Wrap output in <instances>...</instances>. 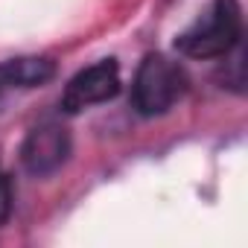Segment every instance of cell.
I'll list each match as a JSON object with an SVG mask.
<instances>
[{"instance_id": "obj_1", "label": "cell", "mask_w": 248, "mask_h": 248, "mask_svg": "<svg viewBox=\"0 0 248 248\" xmlns=\"http://www.w3.org/2000/svg\"><path fill=\"white\" fill-rule=\"evenodd\" d=\"M242 38V9L236 0H210V6L175 38L187 59H222Z\"/></svg>"}, {"instance_id": "obj_2", "label": "cell", "mask_w": 248, "mask_h": 248, "mask_svg": "<svg viewBox=\"0 0 248 248\" xmlns=\"http://www.w3.org/2000/svg\"><path fill=\"white\" fill-rule=\"evenodd\" d=\"M187 91V73L184 67L161 53H152L140 62L135 82H132V105L143 117H161L167 114Z\"/></svg>"}, {"instance_id": "obj_3", "label": "cell", "mask_w": 248, "mask_h": 248, "mask_svg": "<svg viewBox=\"0 0 248 248\" xmlns=\"http://www.w3.org/2000/svg\"><path fill=\"white\" fill-rule=\"evenodd\" d=\"M70 132L56 120H44L35 129H30L24 146H21V164L30 175L44 178L62 170L70 158Z\"/></svg>"}, {"instance_id": "obj_4", "label": "cell", "mask_w": 248, "mask_h": 248, "mask_svg": "<svg viewBox=\"0 0 248 248\" xmlns=\"http://www.w3.org/2000/svg\"><path fill=\"white\" fill-rule=\"evenodd\" d=\"M120 93V67L114 59H102L85 70H79L64 93H62V111L64 114H79L91 105H99V102H108Z\"/></svg>"}, {"instance_id": "obj_5", "label": "cell", "mask_w": 248, "mask_h": 248, "mask_svg": "<svg viewBox=\"0 0 248 248\" xmlns=\"http://www.w3.org/2000/svg\"><path fill=\"white\" fill-rule=\"evenodd\" d=\"M53 76H56V64L50 59L21 56V59L0 62V108H3V102H6L9 93L30 91V88H41Z\"/></svg>"}, {"instance_id": "obj_6", "label": "cell", "mask_w": 248, "mask_h": 248, "mask_svg": "<svg viewBox=\"0 0 248 248\" xmlns=\"http://www.w3.org/2000/svg\"><path fill=\"white\" fill-rule=\"evenodd\" d=\"M12 213V181L0 172V225H3Z\"/></svg>"}]
</instances>
